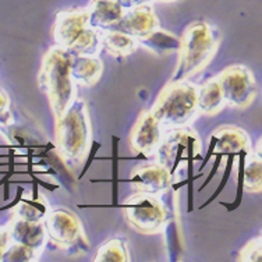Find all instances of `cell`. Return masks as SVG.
<instances>
[{
  "instance_id": "1",
  "label": "cell",
  "mask_w": 262,
  "mask_h": 262,
  "mask_svg": "<svg viewBox=\"0 0 262 262\" xmlns=\"http://www.w3.org/2000/svg\"><path fill=\"white\" fill-rule=\"evenodd\" d=\"M71 53L59 46H51L42 56L38 85L45 94L53 120L63 116L77 98V84L70 73Z\"/></svg>"
},
{
  "instance_id": "2",
  "label": "cell",
  "mask_w": 262,
  "mask_h": 262,
  "mask_svg": "<svg viewBox=\"0 0 262 262\" xmlns=\"http://www.w3.org/2000/svg\"><path fill=\"white\" fill-rule=\"evenodd\" d=\"M221 32L207 21H194L179 38L177 64L169 81L190 80L212 61L221 46Z\"/></svg>"
},
{
  "instance_id": "3",
  "label": "cell",
  "mask_w": 262,
  "mask_h": 262,
  "mask_svg": "<svg viewBox=\"0 0 262 262\" xmlns=\"http://www.w3.org/2000/svg\"><path fill=\"white\" fill-rule=\"evenodd\" d=\"M55 121V148L60 159L69 166L81 165L88 157L94 142L92 123L88 105L82 98Z\"/></svg>"
},
{
  "instance_id": "4",
  "label": "cell",
  "mask_w": 262,
  "mask_h": 262,
  "mask_svg": "<svg viewBox=\"0 0 262 262\" xmlns=\"http://www.w3.org/2000/svg\"><path fill=\"white\" fill-rule=\"evenodd\" d=\"M55 45L71 55L99 56L102 30L90 26L85 7H71L59 11L52 26Z\"/></svg>"
},
{
  "instance_id": "5",
  "label": "cell",
  "mask_w": 262,
  "mask_h": 262,
  "mask_svg": "<svg viewBox=\"0 0 262 262\" xmlns=\"http://www.w3.org/2000/svg\"><path fill=\"white\" fill-rule=\"evenodd\" d=\"M149 111L165 131L190 126L198 115L196 85L190 80L169 81Z\"/></svg>"
},
{
  "instance_id": "6",
  "label": "cell",
  "mask_w": 262,
  "mask_h": 262,
  "mask_svg": "<svg viewBox=\"0 0 262 262\" xmlns=\"http://www.w3.org/2000/svg\"><path fill=\"white\" fill-rule=\"evenodd\" d=\"M127 226L145 236L161 233L167 222V209L161 195L134 191L120 205Z\"/></svg>"
},
{
  "instance_id": "7",
  "label": "cell",
  "mask_w": 262,
  "mask_h": 262,
  "mask_svg": "<svg viewBox=\"0 0 262 262\" xmlns=\"http://www.w3.org/2000/svg\"><path fill=\"white\" fill-rule=\"evenodd\" d=\"M48 243L67 254H82L90 248L80 217L69 208H51L43 219Z\"/></svg>"
},
{
  "instance_id": "8",
  "label": "cell",
  "mask_w": 262,
  "mask_h": 262,
  "mask_svg": "<svg viewBox=\"0 0 262 262\" xmlns=\"http://www.w3.org/2000/svg\"><path fill=\"white\" fill-rule=\"evenodd\" d=\"M201 151L202 142L198 133L190 126L179 127L165 131L154 161L166 167L174 179L179 167L188 161H195Z\"/></svg>"
},
{
  "instance_id": "9",
  "label": "cell",
  "mask_w": 262,
  "mask_h": 262,
  "mask_svg": "<svg viewBox=\"0 0 262 262\" xmlns=\"http://www.w3.org/2000/svg\"><path fill=\"white\" fill-rule=\"evenodd\" d=\"M222 90L226 107L244 111L255 102L258 84L255 76L247 66L232 64L216 76Z\"/></svg>"
},
{
  "instance_id": "10",
  "label": "cell",
  "mask_w": 262,
  "mask_h": 262,
  "mask_svg": "<svg viewBox=\"0 0 262 262\" xmlns=\"http://www.w3.org/2000/svg\"><path fill=\"white\" fill-rule=\"evenodd\" d=\"M165 130L155 119L149 109L140 113L128 136V146L137 155L154 159Z\"/></svg>"
},
{
  "instance_id": "11",
  "label": "cell",
  "mask_w": 262,
  "mask_h": 262,
  "mask_svg": "<svg viewBox=\"0 0 262 262\" xmlns=\"http://www.w3.org/2000/svg\"><path fill=\"white\" fill-rule=\"evenodd\" d=\"M126 182L133 187L134 191L161 195L170 188L174 179L163 165L152 161L134 167Z\"/></svg>"
},
{
  "instance_id": "12",
  "label": "cell",
  "mask_w": 262,
  "mask_h": 262,
  "mask_svg": "<svg viewBox=\"0 0 262 262\" xmlns=\"http://www.w3.org/2000/svg\"><path fill=\"white\" fill-rule=\"evenodd\" d=\"M251 146L252 144L251 140H250V136L240 127L230 126V124L217 127L216 130L211 134L208 154L207 157L204 158V162L200 166V170H202L204 167L207 166L209 158L215 152L222 154L223 157H226L229 154L237 155L240 151H250Z\"/></svg>"
},
{
  "instance_id": "13",
  "label": "cell",
  "mask_w": 262,
  "mask_h": 262,
  "mask_svg": "<svg viewBox=\"0 0 262 262\" xmlns=\"http://www.w3.org/2000/svg\"><path fill=\"white\" fill-rule=\"evenodd\" d=\"M161 28V23L151 3L140 5L126 10L121 20L109 30H119L126 32L136 39L141 40Z\"/></svg>"
},
{
  "instance_id": "14",
  "label": "cell",
  "mask_w": 262,
  "mask_h": 262,
  "mask_svg": "<svg viewBox=\"0 0 262 262\" xmlns=\"http://www.w3.org/2000/svg\"><path fill=\"white\" fill-rule=\"evenodd\" d=\"M6 227L10 236V242L27 246L42 255L48 244V234L43 222H28L20 217L11 216L10 222Z\"/></svg>"
},
{
  "instance_id": "15",
  "label": "cell",
  "mask_w": 262,
  "mask_h": 262,
  "mask_svg": "<svg viewBox=\"0 0 262 262\" xmlns=\"http://www.w3.org/2000/svg\"><path fill=\"white\" fill-rule=\"evenodd\" d=\"M105 64L99 56L71 55L70 73L77 85L91 88L101 80Z\"/></svg>"
},
{
  "instance_id": "16",
  "label": "cell",
  "mask_w": 262,
  "mask_h": 262,
  "mask_svg": "<svg viewBox=\"0 0 262 262\" xmlns=\"http://www.w3.org/2000/svg\"><path fill=\"white\" fill-rule=\"evenodd\" d=\"M85 10L90 26L96 30H109L116 26L126 13L115 0H91Z\"/></svg>"
},
{
  "instance_id": "17",
  "label": "cell",
  "mask_w": 262,
  "mask_h": 262,
  "mask_svg": "<svg viewBox=\"0 0 262 262\" xmlns=\"http://www.w3.org/2000/svg\"><path fill=\"white\" fill-rule=\"evenodd\" d=\"M226 107L222 90L216 76L205 81L202 85H196V109L205 116H216Z\"/></svg>"
},
{
  "instance_id": "18",
  "label": "cell",
  "mask_w": 262,
  "mask_h": 262,
  "mask_svg": "<svg viewBox=\"0 0 262 262\" xmlns=\"http://www.w3.org/2000/svg\"><path fill=\"white\" fill-rule=\"evenodd\" d=\"M140 48L136 38L119 30H102V51L113 57H127Z\"/></svg>"
},
{
  "instance_id": "19",
  "label": "cell",
  "mask_w": 262,
  "mask_h": 262,
  "mask_svg": "<svg viewBox=\"0 0 262 262\" xmlns=\"http://www.w3.org/2000/svg\"><path fill=\"white\" fill-rule=\"evenodd\" d=\"M243 192L261 194L262 192V155L250 151L246 155L242 174Z\"/></svg>"
},
{
  "instance_id": "20",
  "label": "cell",
  "mask_w": 262,
  "mask_h": 262,
  "mask_svg": "<svg viewBox=\"0 0 262 262\" xmlns=\"http://www.w3.org/2000/svg\"><path fill=\"white\" fill-rule=\"evenodd\" d=\"M49 209H51L49 202L46 201L43 195L36 198L21 196L20 201L13 207V216L20 217L28 222H43Z\"/></svg>"
},
{
  "instance_id": "21",
  "label": "cell",
  "mask_w": 262,
  "mask_h": 262,
  "mask_svg": "<svg viewBox=\"0 0 262 262\" xmlns=\"http://www.w3.org/2000/svg\"><path fill=\"white\" fill-rule=\"evenodd\" d=\"M94 261L96 262H128L131 261L130 248L124 238L113 237L99 246Z\"/></svg>"
},
{
  "instance_id": "22",
  "label": "cell",
  "mask_w": 262,
  "mask_h": 262,
  "mask_svg": "<svg viewBox=\"0 0 262 262\" xmlns=\"http://www.w3.org/2000/svg\"><path fill=\"white\" fill-rule=\"evenodd\" d=\"M40 254L34 251L32 248L18 244V243L10 242V244L6 248L2 262H31L38 261Z\"/></svg>"
},
{
  "instance_id": "23",
  "label": "cell",
  "mask_w": 262,
  "mask_h": 262,
  "mask_svg": "<svg viewBox=\"0 0 262 262\" xmlns=\"http://www.w3.org/2000/svg\"><path fill=\"white\" fill-rule=\"evenodd\" d=\"M237 261L240 262H261L262 261V238L261 236L251 238L238 251Z\"/></svg>"
},
{
  "instance_id": "24",
  "label": "cell",
  "mask_w": 262,
  "mask_h": 262,
  "mask_svg": "<svg viewBox=\"0 0 262 262\" xmlns=\"http://www.w3.org/2000/svg\"><path fill=\"white\" fill-rule=\"evenodd\" d=\"M14 117L11 113V99L5 88L0 86V127H9L13 124Z\"/></svg>"
},
{
  "instance_id": "25",
  "label": "cell",
  "mask_w": 262,
  "mask_h": 262,
  "mask_svg": "<svg viewBox=\"0 0 262 262\" xmlns=\"http://www.w3.org/2000/svg\"><path fill=\"white\" fill-rule=\"evenodd\" d=\"M227 157V162H226V169H225V174H223L222 177V182H221V184L216 187V190L212 192V195L209 200H207V201L202 204L201 207H200V209H204V208L207 207V205H209V204H212V202L216 200L217 196H219V194L225 190V187H226L227 182H229V179H230V173H232V169H233V165H234V158H236V155H233V154H229V155H226Z\"/></svg>"
},
{
  "instance_id": "26",
  "label": "cell",
  "mask_w": 262,
  "mask_h": 262,
  "mask_svg": "<svg viewBox=\"0 0 262 262\" xmlns=\"http://www.w3.org/2000/svg\"><path fill=\"white\" fill-rule=\"evenodd\" d=\"M213 155H215V163H213V166H212L211 173H209V176L207 177V180L204 182V184H202V186L200 187V190H198V191H202V190H204L205 187H208V184H209V183L212 182V179L216 176L217 169H219V166H221V163H222V159H223L222 154H219V152H215Z\"/></svg>"
},
{
  "instance_id": "27",
  "label": "cell",
  "mask_w": 262,
  "mask_h": 262,
  "mask_svg": "<svg viewBox=\"0 0 262 262\" xmlns=\"http://www.w3.org/2000/svg\"><path fill=\"white\" fill-rule=\"evenodd\" d=\"M9 244H10V236L7 232V227H3V229H0V262H2L3 254Z\"/></svg>"
},
{
  "instance_id": "28",
  "label": "cell",
  "mask_w": 262,
  "mask_h": 262,
  "mask_svg": "<svg viewBox=\"0 0 262 262\" xmlns=\"http://www.w3.org/2000/svg\"><path fill=\"white\" fill-rule=\"evenodd\" d=\"M116 3L124 9V10H130L133 7H137L140 5H145V3H152L151 0H115Z\"/></svg>"
},
{
  "instance_id": "29",
  "label": "cell",
  "mask_w": 262,
  "mask_h": 262,
  "mask_svg": "<svg viewBox=\"0 0 262 262\" xmlns=\"http://www.w3.org/2000/svg\"><path fill=\"white\" fill-rule=\"evenodd\" d=\"M151 2H158V3H177L182 0H151Z\"/></svg>"
}]
</instances>
